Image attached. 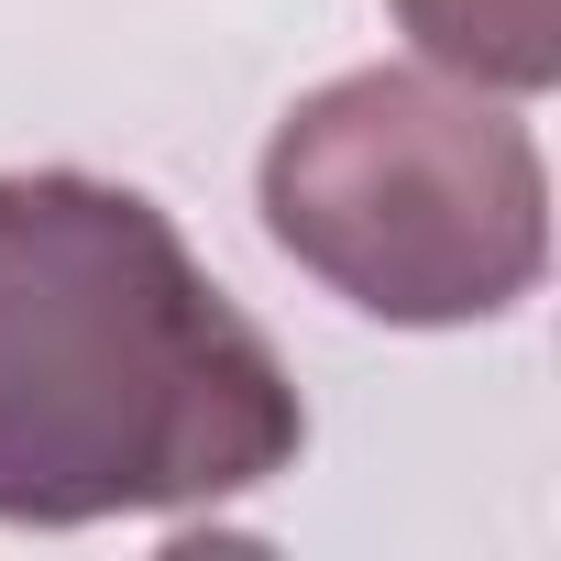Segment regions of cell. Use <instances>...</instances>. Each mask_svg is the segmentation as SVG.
Instances as JSON below:
<instances>
[{
	"mask_svg": "<svg viewBox=\"0 0 561 561\" xmlns=\"http://www.w3.org/2000/svg\"><path fill=\"white\" fill-rule=\"evenodd\" d=\"M298 440V375L144 187L0 176V528L220 506Z\"/></svg>",
	"mask_w": 561,
	"mask_h": 561,
	"instance_id": "6da1fadb",
	"label": "cell"
},
{
	"mask_svg": "<svg viewBox=\"0 0 561 561\" xmlns=\"http://www.w3.org/2000/svg\"><path fill=\"white\" fill-rule=\"evenodd\" d=\"M397 23L440 78H473L495 100H539L561 78V0H397Z\"/></svg>",
	"mask_w": 561,
	"mask_h": 561,
	"instance_id": "3957f363",
	"label": "cell"
},
{
	"mask_svg": "<svg viewBox=\"0 0 561 561\" xmlns=\"http://www.w3.org/2000/svg\"><path fill=\"white\" fill-rule=\"evenodd\" d=\"M264 231L364 320L462 331L539 287L550 165L495 89L440 67H353L275 122Z\"/></svg>",
	"mask_w": 561,
	"mask_h": 561,
	"instance_id": "7a4b0ae2",
	"label": "cell"
}]
</instances>
